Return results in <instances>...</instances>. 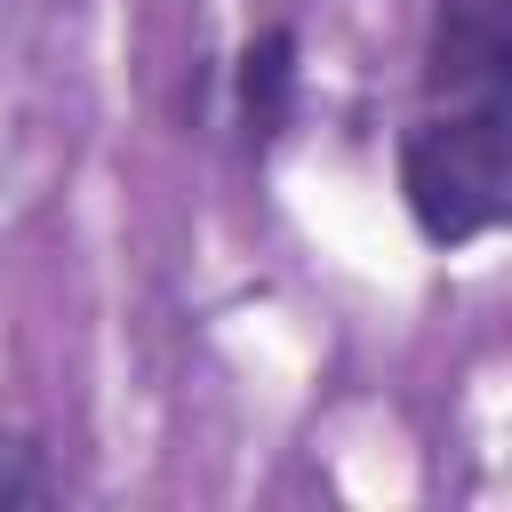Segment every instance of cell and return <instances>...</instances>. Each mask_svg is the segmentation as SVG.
<instances>
[{
	"mask_svg": "<svg viewBox=\"0 0 512 512\" xmlns=\"http://www.w3.org/2000/svg\"><path fill=\"white\" fill-rule=\"evenodd\" d=\"M64 496V480L48 472V456L24 440V432H0V512H16V504H56Z\"/></svg>",
	"mask_w": 512,
	"mask_h": 512,
	"instance_id": "obj_4",
	"label": "cell"
},
{
	"mask_svg": "<svg viewBox=\"0 0 512 512\" xmlns=\"http://www.w3.org/2000/svg\"><path fill=\"white\" fill-rule=\"evenodd\" d=\"M400 192L432 248H472L512 216V104H448L408 128Z\"/></svg>",
	"mask_w": 512,
	"mask_h": 512,
	"instance_id": "obj_1",
	"label": "cell"
},
{
	"mask_svg": "<svg viewBox=\"0 0 512 512\" xmlns=\"http://www.w3.org/2000/svg\"><path fill=\"white\" fill-rule=\"evenodd\" d=\"M424 88L440 104H512V0H440Z\"/></svg>",
	"mask_w": 512,
	"mask_h": 512,
	"instance_id": "obj_2",
	"label": "cell"
},
{
	"mask_svg": "<svg viewBox=\"0 0 512 512\" xmlns=\"http://www.w3.org/2000/svg\"><path fill=\"white\" fill-rule=\"evenodd\" d=\"M232 88H240V128H248V144H272V136L288 128V112H296V32H288V24L256 32V40L240 48Z\"/></svg>",
	"mask_w": 512,
	"mask_h": 512,
	"instance_id": "obj_3",
	"label": "cell"
}]
</instances>
